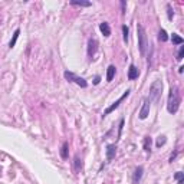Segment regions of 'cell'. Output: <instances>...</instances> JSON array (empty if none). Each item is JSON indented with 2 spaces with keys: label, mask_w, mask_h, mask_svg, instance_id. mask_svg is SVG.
Instances as JSON below:
<instances>
[{
  "label": "cell",
  "mask_w": 184,
  "mask_h": 184,
  "mask_svg": "<svg viewBox=\"0 0 184 184\" xmlns=\"http://www.w3.org/2000/svg\"><path fill=\"white\" fill-rule=\"evenodd\" d=\"M180 106V94L177 88H171L170 94H168V101H167V111L170 114H176L178 111Z\"/></svg>",
  "instance_id": "1"
},
{
  "label": "cell",
  "mask_w": 184,
  "mask_h": 184,
  "mask_svg": "<svg viewBox=\"0 0 184 184\" xmlns=\"http://www.w3.org/2000/svg\"><path fill=\"white\" fill-rule=\"evenodd\" d=\"M137 33H138V46H140V52L142 56H145L147 49H148V40H147V35L142 27V25L137 26Z\"/></svg>",
  "instance_id": "2"
},
{
  "label": "cell",
  "mask_w": 184,
  "mask_h": 184,
  "mask_svg": "<svg viewBox=\"0 0 184 184\" xmlns=\"http://www.w3.org/2000/svg\"><path fill=\"white\" fill-rule=\"evenodd\" d=\"M161 92H163V82L161 81H154L150 86V95L147 99L152 102V101H158V98L161 97Z\"/></svg>",
  "instance_id": "3"
},
{
  "label": "cell",
  "mask_w": 184,
  "mask_h": 184,
  "mask_svg": "<svg viewBox=\"0 0 184 184\" xmlns=\"http://www.w3.org/2000/svg\"><path fill=\"white\" fill-rule=\"evenodd\" d=\"M63 76L66 78L68 81H70V82H75L76 85H79L81 88H86L88 84H86V81H85L84 78H79V76H76L73 72H69V70H65V73H63Z\"/></svg>",
  "instance_id": "4"
},
{
  "label": "cell",
  "mask_w": 184,
  "mask_h": 184,
  "mask_svg": "<svg viewBox=\"0 0 184 184\" xmlns=\"http://www.w3.org/2000/svg\"><path fill=\"white\" fill-rule=\"evenodd\" d=\"M130 92H131V89H127V91H125V92H124V94H122V95H121V97H119V98H118V99L115 101V102H114L111 106H108V108L104 111V117H105V115H109V114H111L114 109H117L118 106H119V104H121L122 101H124L127 97H128V95H130Z\"/></svg>",
  "instance_id": "5"
},
{
  "label": "cell",
  "mask_w": 184,
  "mask_h": 184,
  "mask_svg": "<svg viewBox=\"0 0 184 184\" xmlns=\"http://www.w3.org/2000/svg\"><path fill=\"white\" fill-rule=\"evenodd\" d=\"M97 50H98V42H97V39L91 37V39L88 40V56H89L91 59H94Z\"/></svg>",
  "instance_id": "6"
},
{
  "label": "cell",
  "mask_w": 184,
  "mask_h": 184,
  "mask_svg": "<svg viewBox=\"0 0 184 184\" xmlns=\"http://www.w3.org/2000/svg\"><path fill=\"white\" fill-rule=\"evenodd\" d=\"M148 114H150V101L145 98L144 102H142V106H141V111H140L138 117H140V119H145L148 117Z\"/></svg>",
  "instance_id": "7"
},
{
  "label": "cell",
  "mask_w": 184,
  "mask_h": 184,
  "mask_svg": "<svg viewBox=\"0 0 184 184\" xmlns=\"http://www.w3.org/2000/svg\"><path fill=\"white\" fill-rule=\"evenodd\" d=\"M115 154H117V145L115 144H108L106 145V160L111 161L115 157Z\"/></svg>",
  "instance_id": "8"
},
{
  "label": "cell",
  "mask_w": 184,
  "mask_h": 184,
  "mask_svg": "<svg viewBox=\"0 0 184 184\" xmlns=\"http://www.w3.org/2000/svg\"><path fill=\"white\" fill-rule=\"evenodd\" d=\"M138 75H140L138 68L135 66V65H130V69H128V79H130V81H134V79L138 78Z\"/></svg>",
  "instance_id": "9"
},
{
  "label": "cell",
  "mask_w": 184,
  "mask_h": 184,
  "mask_svg": "<svg viewBox=\"0 0 184 184\" xmlns=\"http://www.w3.org/2000/svg\"><path fill=\"white\" fill-rule=\"evenodd\" d=\"M142 173H144V168L141 167H137L134 171V177H133V181H134V184H138L140 181H141V177H142Z\"/></svg>",
  "instance_id": "10"
},
{
  "label": "cell",
  "mask_w": 184,
  "mask_h": 184,
  "mask_svg": "<svg viewBox=\"0 0 184 184\" xmlns=\"http://www.w3.org/2000/svg\"><path fill=\"white\" fill-rule=\"evenodd\" d=\"M115 72H117V68L114 65H109L108 66V70H106V82H111L115 76Z\"/></svg>",
  "instance_id": "11"
},
{
  "label": "cell",
  "mask_w": 184,
  "mask_h": 184,
  "mask_svg": "<svg viewBox=\"0 0 184 184\" xmlns=\"http://www.w3.org/2000/svg\"><path fill=\"white\" fill-rule=\"evenodd\" d=\"M99 30L102 32V35L105 36V37H108L109 35H111V27H109V25L106 23V22H102L99 25Z\"/></svg>",
  "instance_id": "12"
},
{
  "label": "cell",
  "mask_w": 184,
  "mask_h": 184,
  "mask_svg": "<svg viewBox=\"0 0 184 184\" xmlns=\"http://www.w3.org/2000/svg\"><path fill=\"white\" fill-rule=\"evenodd\" d=\"M171 42L174 43V45H183V37L181 36H178L177 33H173V36H171Z\"/></svg>",
  "instance_id": "13"
},
{
  "label": "cell",
  "mask_w": 184,
  "mask_h": 184,
  "mask_svg": "<svg viewBox=\"0 0 184 184\" xmlns=\"http://www.w3.org/2000/svg\"><path fill=\"white\" fill-rule=\"evenodd\" d=\"M151 142H152L151 137H144V150L147 152H151Z\"/></svg>",
  "instance_id": "14"
},
{
  "label": "cell",
  "mask_w": 184,
  "mask_h": 184,
  "mask_svg": "<svg viewBox=\"0 0 184 184\" xmlns=\"http://www.w3.org/2000/svg\"><path fill=\"white\" fill-rule=\"evenodd\" d=\"M158 40L160 42H167L168 40V35L164 29H160V32H158Z\"/></svg>",
  "instance_id": "15"
},
{
  "label": "cell",
  "mask_w": 184,
  "mask_h": 184,
  "mask_svg": "<svg viewBox=\"0 0 184 184\" xmlns=\"http://www.w3.org/2000/svg\"><path fill=\"white\" fill-rule=\"evenodd\" d=\"M19 35H20V30L19 29H16L15 30V33H13V39L10 40V43H9V48H15V45H16L17 42V37H19Z\"/></svg>",
  "instance_id": "16"
},
{
  "label": "cell",
  "mask_w": 184,
  "mask_h": 184,
  "mask_svg": "<svg viewBox=\"0 0 184 184\" xmlns=\"http://www.w3.org/2000/svg\"><path fill=\"white\" fill-rule=\"evenodd\" d=\"M72 6H78V7H89L91 1H70Z\"/></svg>",
  "instance_id": "17"
},
{
  "label": "cell",
  "mask_w": 184,
  "mask_h": 184,
  "mask_svg": "<svg viewBox=\"0 0 184 184\" xmlns=\"http://www.w3.org/2000/svg\"><path fill=\"white\" fill-rule=\"evenodd\" d=\"M61 157H62L63 160H66V158H68V142H63V145H62V150H61Z\"/></svg>",
  "instance_id": "18"
},
{
  "label": "cell",
  "mask_w": 184,
  "mask_h": 184,
  "mask_svg": "<svg viewBox=\"0 0 184 184\" xmlns=\"http://www.w3.org/2000/svg\"><path fill=\"white\" fill-rule=\"evenodd\" d=\"M174 178H176V180L178 181V184H183L184 174H183V173H180V171H178V173H176V176H174Z\"/></svg>",
  "instance_id": "19"
},
{
  "label": "cell",
  "mask_w": 184,
  "mask_h": 184,
  "mask_svg": "<svg viewBox=\"0 0 184 184\" xmlns=\"http://www.w3.org/2000/svg\"><path fill=\"white\" fill-rule=\"evenodd\" d=\"M81 167H82V163H81L79 157H75V171H79Z\"/></svg>",
  "instance_id": "20"
},
{
  "label": "cell",
  "mask_w": 184,
  "mask_h": 184,
  "mask_svg": "<svg viewBox=\"0 0 184 184\" xmlns=\"http://www.w3.org/2000/svg\"><path fill=\"white\" fill-rule=\"evenodd\" d=\"M184 58V46H180V50L177 53V61H183Z\"/></svg>",
  "instance_id": "21"
},
{
  "label": "cell",
  "mask_w": 184,
  "mask_h": 184,
  "mask_svg": "<svg viewBox=\"0 0 184 184\" xmlns=\"http://www.w3.org/2000/svg\"><path fill=\"white\" fill-rule=\"evenodd\" d=\"M164 144H166V137H164V135L158 137V141H157V147H161V145H164Z\"/></svg>",
  "instance_id": "22"
},
{
  "label": "cell",
  "mask_w": 184,
  "mask_h": 184,
  "mask_svg": "<svg viewBox=\"0 0 184 184\" xmlns=\"http://www.w3.org/2000/svg\"><path fill=\"white\" fill-rule=\"evenodd\" d=\"M122 32H124V42H128V27L125 25L122 26Z\"/></svg>",
  "instance_id": "23"
},
{
  "label": "cell",
  "mask_w": 184,
  "mask_h": 184,
  "mask_svg": "<svg viewBox=\"0 0 184 184\" xmlns=\"http://www.w3.org/2000/svg\"><path fill=\"white\" fill-rule=\"evenodd\" d=\"M167 15H168V19H170V20L174 16V12H173V9H171V4H167Z\"/></svg>",
  "instance_id": "24"
},
{
  "label": "cell",
  "mask_w": 184,
  "mask_h": 184,
  "mask_svg": "<svg viewBox=\"0 0 184 184\" xmlns=\"http://www.w3.org/2000/svg\"><path fill=\"white\" fill-rule=\"evenodd\" d=\"M99 81H101V78H99V76H97V78H95V81H94V84L98 85V84H99Z\"/></svg>",
  "instance_id": "25"
}]
</instances>
